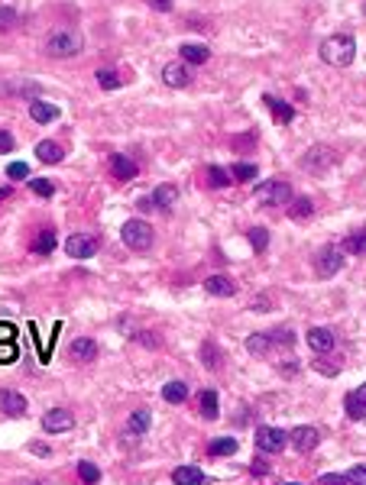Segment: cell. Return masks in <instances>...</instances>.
<instances>
[{
  "mask_svg": "<svg viewBox=\"0 0 366 485\" xmlns=\"http://www.w3.org/2000/svg\"><path fill=\"white\" fill-rule=\"evenodd\" d=\"M356 55V43L350 32H340V36H327L321 43V59L327 65H340V68H347V65L354 62Z\"/></svg>",
  "mask_w": 366,
  "mask_h": 485,
  "instance_id": "cell-1",
  "label": "cell"
},
{
  "mask_svg": "<svg viewBox=\"0 0 366 485\" xmlns=\"http://www.w3.org/2000/svg\"><path fill=\"white\" fill-rule=\"evenodd\" d=\"M81 45H85V39H81L78 32L55 30V32H49V39H45V52L55 55V59H72V55L81 52Z\"/></svg>",
  "mask_w": 366,
  "mask_h": 485,
  "instance_id": "cell-2",
  "label": "cell"
},
{
  "mask_svg": "<svg viewBox=\"0 0 366 485\" xmlns=\"http://www.w3.org/2000/svg\"><path fill=\"white\" fill-rule=\"evenodd\" d=\"M340 269H344V249L337 242H327L314 253V275L318 278H334Z\"/></svg>",
  "mask_w": 366,
  "mask_h": 485,
  "instance_id": "cell-3",
  "label": "cell"
},
{
  "mask_svg": "<svg viewBox=\"0 0 366 485\" xmlns=\"http://www.w3.org/2000/svg\"><path fill=\"white\" fill-rule=\"evenodd\" d=\"M292 200H295V191L285 178H270L259 188V204L263 207H289Z\"/></svg>",
  "mask_w": 366,
  "mask_h": 485,
  "instance_id": "cell-4",
  "label": "cell"
},
{
  "mask_svg": "<svg viewBox=\"0 0 366 485\" xmlns=\"http://www.w3.org/2000/svg\"><path fill=\"white\" fill-rule=\"evenodd\" d=\"M120 236H123V242H127L133 253H146L152 246V240H156V230H152L146 220H127L123 230H120Z\"/></svg>",
  "mask_w": 366,
  "mask_h": 485,
  "instance_id": "cell-5",
  "label": "cell"
},
{
  "mask_svg": "<svg viewBox=\"0 0 366 485\" xmlns=\"http://www.w3.org/2000/svg\"><path fill=\"white\" fill-rule=\"evenodd\" d=\"M334 162H337V152L331 146H314L298 158L302 172H308V175H324V172L334 169Z\"/></svg>",
  "mask_w": 366,
  "mask_h": 485,
  "instance_id": "cell-6",
  "label": "cell"
},
{
  "mask_svg": "<svg viewBox=\"0 0 366 485\" xmlns=\"http://www.w3.org/2000/svg\"><path fill=\"white\" fill-rule=\"evenodd\" d=\"M285 443H289V433L279 431V427H256V446L259 453H279V450H285Z\"/></svg>",
  "mask_w": 366,
  "mask_h": 485,
  "instance_id": "cell-7",
  "label": "cell"
},
{
  "mask_svg": "<svg viewBox=\"0 0 366 485\" xmlns=\"http://www.w3.org/2000/svg\"><path fill=\"white\" fill-rule=\"evenodd\" d=\"M65 253L72 256V259H91L97 253V236H91V233H72L65 240Z\"/></svg>",
  "mask_w": 366,
  "mask_h": 485,
  "instance_id": "cell-8",
  "label": "cell"
},
{
  "mask_svg": "<svg viewBox=\"0 0 366 485\" xmlns=\"http://www.w3.org/2000/svg\"><path fill=\"white\" fill-rule=\"evenodd\" d=\"M305 340H308V347H312L314 356H331V353H337V337L327 327H312Z\"/></svg>",
  "mask_w": 366,
  "mask_h": 485,
  "instance_id": "cell-9",
  "label": "cell"
},
{
  "mask_svg": "<svg viewBox=\"0 0 366 485\" xmlns=\"http://www.w3.org/2000/svg\"><path fill=\"white\" fill-rule=\"evenodd\" d=\"M292 446L298 450V453H312L314 446L321 443V433H318V427H308V424H302V427H295V431L289 433Z\"/></svg>",
  "mask_w": 366,
  "mask_h": 485,
  "instance_id": "cell-10",
  "label": "cell"
},
{
  "mask_svg": "<svg viewBox=\"0 0 366 485\" xmlns=\"http://www.w3.org/2000/svg\"><path fill=\"white\" fill-rule=\"evenodd\" d=\"M75 427V417H72V411H65V408H52V411L43 414V431L49 433H65Z\"/></svg>",
  "mask_w": 366,
  "mask_h": 485,
  "instance_id": "cell-11",
  "label": "cell"
},
{
  "mask_svg": "<svg viewBox=\"0 0 366 485\" xmlns=\"http://www.w3.org/2000/svg\"><path fill=\"white\" fill-rule=\"evenodd\" d=\"M108 172L117 181H130V178H136V175H140V165H136L130 156H120V152H117V156L108 158Z\"/></svg>",
  "mask_w": 366,
  "mask_h": 485,
  "instance_id": "cell-12",
  "label": "cell"
},
{
  "mask_svg": "<svg viewBox=\"0 0 366 485\" xmlns=\"http://www.w3.org/2000/svg\"><path fill=\"white\" fill-rule=\"evenodd\" d=\"M162 81L169 87H188L192 85V68L185 62H169L162 68Z\"/></svg>",
  "mask_w": 366,
  "mask_h": 485,
  "instance_id": "cell-13",
  "label": "cell"
},
{
  "mask_svg": "<svg viewBox=\"0 0 366 485\" xmlns=\"http://www.w3.org/2000/svg\"><path fill=\"white\" fill-rule=\"evenodd\" d=\"M68 356H72V362H94L97 343L91 337H75L72 340V347H68Z\"/></svg>",
  "mask_w": 366,
  "mask_h": 485,
  "instance_id": "cell-14",
  "label": "cell"
},
{
  "mask_svg": "<svg viewBox=\"0 0 366 485\" xmlns=\"http://www.w3.org/2000/svg\"><path fill=\"white\" fill-rule=\"evenodd\" d=\"M0 411L7 414V417H23L26 414V398H23L20 391L3 389L0 391Z\"/></svg>",
  "mask_w": 366,
  "mask_h": 485,
  "instance_id": "cell-15",
  "label": "cell"
},
{
  "mask_svg": "<svg viewBox=\"0 0 366 485\" xmlns=\"http://www.w3.org/2000/svg\"><path fill=\"white\" fill-rule=\"evenodd\" d=\"M150 204H156L159 211H172L175 204H179V188L175 185H159V188L152 191Z\"/></svg>",
  "mask_w": 366,
  "mask_h": 485,
  "instance_id": "cell-16",
  "label": "cell"
},
{
  "mask_svg": "<svg viewBox=\"0 0 366 485\" xmlns=\"http://www.w3.org/2000/svg\"><path fill=\"white\" fill-rule=\"evenodd\" d=\"M347 414H350L354 421H363L366 417V382L347 395Z\"/></svg>",
  "mask_w": 366,
  "mask_h": 485,
  "instance_id": "cell-17",
  "label": "cell"
},
{
  "mask_svg": "<svg viewBox=\"0 0 366 485\" xmlns=\"http://www.w3.org/2000/svg\"><path fill=\"white\" fill-rule=\"evenodd\" d=\"M172 482L175 485H205L207 475L198 466H179V469H172Z\"/></svg>",
  "mask_w": 366,
  "mask_h": 485,
  "instance_id": "cell-18",
  "label": "cell"
},
{
  "mask_svg": "<svg viewBox=\"0 0 366 485\" xmlns=\"http://www.w3.org/2000/svg\"><path fill=\"white\" fill-rule=\"evenodd\" d=\"M36 158L45 162V165H55V162H62L65 158V149L52 139H43V143H36Z\"/></svg>",
  "mask_w": 366,
  "mask_h": 485,
  "instance_id": "cell-19",
  "label": "cell"
},
{
  "mask_svg": "<svg viewBox=\"0 0 366 485\" xmlns=\"http://www.w3.org/2000/svg\"><path fill=\"white\" fill-rule=\"evenodd\" d=\"M205 291L207 295H217V298H230V295H237V285H234L227 275H211L205 282Z\"/></svg>",
  "mask_w": 366,
  "mask_h": 485,
  "instance_id": "cell-20",
  "label": "cell"
},
{
  "mask_svg": "<svg viewBox=\"0 0 366 485\" xmlns=\"http://www.w3.org/2000/svg\"><path fill=\"white\" fill-rule=\"evenodd\" d=\"M179 55H182L185 65H205L207 59H211V49H207V45H198V43H185L182 49H179Z\"/></svg>",
  "mask_w": 366,
  "mask_h": 485,
  "instance_id": "cell-21",
  "label": "cell"
},
{
  "mask_svg": "<svg viewBox=\"0 0 366 485\" xmlns=\"http://www.w3.org/2000/svg\"><path fill=\"white\" fill-rule=\"evenodd\" d=\"M30 116L36 120V123H52V120H59V107L36 97V101L30 104Z\"/></svg>",
  "mask_w": 366,
  "mask_h": 485,
  "instance_id": "cell-22",
  "label": "cell"
},
{
  "mask_svg": "<svg viewBox=\"0 0 366 485\" xmlns=\"http://www.w3.org/2000/svg\"><path fill=\"white\" fill-rule=\"evenodd\" d=\"M270 349H272L270 333H250V337H247V353H250V356L263 359V356H270Z\"/></svg>",
  "mask_w": 366,
  "mask_h": 485,
  "instance_id": "cell-23",
  "label": "cell"
},
{
  "mask_svg": "<svg viewBox=\"0 0 366 485\" xmlns=\"http://www.w3.org/2000/svg\"><path fill=\"white\" fill-rule=\"evenodd\" d=\"M201 362L214 372L224 366V353H221V347H217L214 340H205V343H201Z\"/></svg>",
  "mask_w": 366,
  "mask_h": 485,
  "instance_id": "cell-24",
  "label": "cell"
},
{
  "mask_svg": "<svg viewBox=\"0 0 366 485\" xmlns=\"http://www.w3.org/2000/svg\"><path fill=\"white\" fill-rule=\"evenodd\" d=\"M198 408H201V417L205 421H217V391L214 389H205L201 395H198Z\"/></svg>",
  "mask_w": 366,
  "mask_h": 485,
  "instance_id": "cell-25",
  "label": "cell"
},
{
  "mask_svg": "<svg viewBox=\"0 0 366 485\" xmlns=\"http://www.w3.org/2000/svg\"><path fill=\"white\" fill-rule=\"evenodd\" d=\"M340 249H344V253H354V256H366V227H360V230L350 233Z\"/></svg>",
  "mask_w": 366,
  "mask_h": 485,
  "instance_id": "cell-26",
  "label": "cell"
},
{
  "mask_svg": "<svg viewBox=\"0 0 366 485\" xmlns=\"http://www.w3.org/2000/svg\"><path fill=\"white\" fill-rule=\"evenodd\" d=\"M263 104H270V107H272V116H276L279 123H289L292 116H295V110H292V107L285 104V101H279V97H272V94L263 97Z\"/></svg>",
  "mask_w": 366,
  "mask_h": 485,
  "instance_id": "cell-27",
  "label": "cell"
},
{
  "mask_svg": "<svg viewBox=\"0 0 366 485\" xmlns=\"http://www.w3.org/2000/svg\"><path fill=\"white\" fill-rule=\"evenodd\" d=\"M162 398L169 401V404H185V398H188V389H185V382H165V389H162Z\"/></svg>",
  "mask_w": 366,
  "mask_h": 485,
  "instance_id": "cell-28",
  "label": "cell"
},
{
  "mask_svg": "<svg viewBox=\"0 0 366 485\" xmlns=\"http://www.w3.org/2000/svg\"><path fill=\"white\" fill-rule=\"evenodd\" d=\"M52 246H55V233L52 230H39V233H36V240L30 242V249H32V253H39V256L52 253Z\"/></svg>",
  "mask_w": 366,
  "mask_h": 485,
  "instance_id": "cell-29",
  "label": "cell"
},
{
  "mask_svg": "<svg viewBox=\"0 0 366 485\" xmlns=\"http://www.w3.org/2000/svg\"><path fill=\"white\" fill-rule=\"evenodd\" d=\"M289 217H292V220H298V223H305L308 217H312V200H308V198H295L289 204Z\"/></svg>",
  "mask_w": 366,
  "mask_h": 485,
  "instance_id": "cell-30",
  "label": "cell"
},
{
  "mask_svg": "<svg viewBox=\"0 0 366 485\" xmlns=\"http://www.w3.org/2000/svg\"><path fill=\"white\" fill-rule=\"evenodd\" d=\"M207 453H211V456H230V453H237V440H234V437H217V440H211Z\"/></svg>",
  "mask_w": 366,
  "mask_h": 485,
  "instance_id": "cell-31",
  "label": "cell"
},
{
  "mask_svg": "<svg viewBox=\"0 0 366 485\" xmlns=\"http://www.w3.org/2000/svg\"><path fill=\"white\" fill-rule=\"evenodd\" d=\"M340 362H344V359L337 356V353H331V356H314V369L324 372V375H337Z\"/></svg>",
  "mask_w": 366,
  "mask_h": 485,
  "instance_id": "cell-32",
  "label": "cell"
},
{
  "mask_svg": "<svg viewBox=\"0 0 366 485\" xmlns=\"http://www.w3.org/2000/svg\"><path fill=\"white\" fill-rule=\"evenodd\" d=\"M127 431L130 433H146V431H150V411H146V408H140V411L130 414Z\"/></svg>",
  "mask_w": 366,
  "mask_h": 485,
  "instance_id": "cell-33",
  "label": "cell"
},
{
  "mask_svg": "<svg viewBox=\"0 0 366 485\" xmlns=\"http://www.w3.org/2000/svg\"><path fill=\"white\" fill-rule=\"evenodd\" d=\"M247 240H250V246H253L256 253H263V249L270 246V230H263V227H250Z\"/></svg>",
  "mask_w": 366,
  "mask_h": 485,
  "instance_id": "cell-34",
  "label": "cell"
},
{
  "mask_svg": "<svg viewBox=\"0 0 366 485\" xmlns=\"http://www.w3.org/2000/svg\"><path fill=\"white\" fill-rule=\"evenodd\" d=\"M97 85L104 87V91H117L120 87V74L114 68H97Z\"/></svg>",
  "mask_w": 366,
  "mask_h": 485,
  "instance_id": "cell-35",
  "label": "cell"
},
{
  "mask_svg": "<svg viewBox=\"0 0 366 485\" xmlns=\"http://www.w3.org/2000/svg\"><path fill=\"white\" fill-rule=\"evenodd\" d=\"M78 479L85 485H97L101 482V469L94 463H78Z\"/></svg>",
  "mask_w": 366,
  "mask_h": 485,
  "instance_id": "cell-36",
  "label": "cell"
},
{
  "mask_svg": "<svg viewBox=\"0 0 366 485\" xmlns=\"http://www.w3.org/2000/svg\"><path fill=\"white\" fill-rule=\"evenodd\" d=\"M13 23H17V7L3 3V7H0V36H3V32H10Z\"/></svg>",
  "mask_w": 366,
  "mask_h": 485,
  "instance_id": "cell-37",
  "label": "cell"
},
{
  "mask_svg": "<svg viewBox=\"0 0 366 485\" xmlns=\"http://www.w3.org/2000/svg\"><path fill=\"white\" fill-rule=\"evenodd\" d=\"M30 188L36 191L39 198H52V194H55V181H49V178H32Z\"/></svg>",
  "mask_w": 366,
  "mask_h": 485,
  "instance_id": "cell-38",
  "label": "cell"
},
{
  "mask_svg": "<svg viewBox=\"0 0 366 485\" xmlns=\"http://www.w3.org/2000/svg\"><path fill=\"white\" fill-rule=\"evenodd\" d=\"M347 485H366V466H354L350 473H347Z\"/></svg>",
  "mask_w": 366,
  "mask_h": 485,
  "instance_id": "cell-39",
  "label": "cell"
},
{
  "mask_svg": "<svg viewBox=\"0 0 366 485\" xmlns=\"http://www.w3.org/2000/svg\"><path fill=\"white\" fill-rule=\"evenodd\" d=\"M237 181H250L253 175H256V165H234V172H230Z\"/></svg>",
  "mask_w": 366,
  "mask_h": 485,
  "instance_id": "cell-40",
  "label": "cell"
},
{
  "mask_svg": "<svg viewBox=\"0 0 366 485\" xmlns=\"http://www.w3.org/2000/svg\"><path fill=\"white\" fill-rule=\"evenodd\" d=\"M7 175H10L13 181H20V178H26V175H30V165H26V162H13L10 169H7Z\"/></svg>",
  "mask_w": 366,
  "mask_h": 485,
  "instance_id": "cell-41",
  "label": "cell"
},
{
  "mask_svg": "<svg viewBox=\"0 0 366 485\" xmlns=\"http://www.w3.org/2000/svg\"><path fill=\"white\" fill-rule=\"evenodd\" d=\"M318 485H347V475L327 473V475H321V479H318Z\"/></svg>",
  "mask_w": 366,
  "mask_h": 485,
  "instance_id": "cell-42",
  "label": "cell"
},
{
  "mask_svg": "<svg viewBox=\"0 0 366 485\" xmlns=\"http://www.w3.org/2000/svg\"><path fill=\"white\" fill-rule=\"evenodd\" d=\"M17 146V139H13L10 130H0V152H10V149Z\"/></svg>",
  "mask_w": 366,
  "mask_h": 485,
  "instance_id": "cell-43",
  "label": "cell"
},
{
  "mask_svg": "<svg viewBox=\"0 0 366 485\" xmlns=\"http://www.w3.org/2000/svg\"><path fill=\"white\" fill-rule=\"evenodd\" d=\"M207 181H211L214 188H227V175H224L221 169H211V172H207Z\"/></svg>",
  "mask_w": 366,
  "mask_h": 485,
  "instance_id": "cell-44",
  "label": "cell"
},
{
  "mask_svg": "<svg viewBox=\"0 0 366 485\" xmlns=\"http://www.w3.org/2000/svg\"><path fill=\"white\" fill-rule=\"evenodd\" d=\"M279 372L282 375H295V372H298V362H295V359H285V362H279Z\"/></svg>",
  "mask_w": 366,
  "mask_h": 485,
  "instance_id": "cell-45",
  "label": "cell"
},
{
  "mask_svg": "<svg viewBox=\"0 0 366 485\" xmlns=\"http://www.w3.org/2000/svg\"><path fill=\"white\" fill-rule=\"evenodd\" d=\"M30 450L36 456H49V450H45V443H30Z\"/></svg>",
  "mask_w": 366,
  "mask_h": 485,
  "instance_id": "cell-46",
  "label": "cell"
},
{
  "mask_svg": "<svg viewBox=\"0 0 366 485\" xmlns=\"http://www.w3.org/2000/svg\"><path fill=\"white\" fill-rule=\"evenodd\" d=\"M13 356H17V349H13V347H0V359H7V362H10Z\"/></svg>",
  "mask_w": 366,
  "mask_h": 485,
  "instance_id": "cell-47",
  "label": "cell"
},
{
  "mask_svg": "<svg viewBox=\"0 0 366 485\" xmlns=\"http://www.w3.org/2000/svg\"><path fill=\"white\" fill-rule=\"evenodd\" d=\"M266 473H270V466L256 460V463H253V475H266Z\"/></svg>",
  "mask_w": 366,
  "mask_h": 485,
  "instance_id": "cell-48",
  "label": "cell"
},
{
  "mask_svg": "<svg viewBox=\"0 0 366 485\" xmlns=\"http://www.w3.org/2000/svg\"><path fill=\"white\" fill-rule=\"evenodd\" d=\"M150 7H152V10H162V13L172 10V3H169V0H162V3H150Z\"/></svg>",
  "mask_w": 366,
  "mask_h": 485,
  "instance_id": "cell-49",
  "label": "cell"
},
{
  "mask_svg": "<svg viewBox=\"0 0 366 485\" xmlns=\"http://www.w3.org/2000/svg\"><path fill=\"white\" fill-rule=\"evenodd\" d=\"M10 194H13V188H0V200H3V198H10Z\"/></svg>",
  "mask_w": 366,
  "mask_h": 485,
  "instance_id": "cell-50",
  "label": "cell"
},
{
  "mask_svg": "<svg viewBox=\"0 0 366 485\" xmlns=\"http://www.w3.org/2000/svg\"><path fill=\"white\" fill-rule=\"evenodd\" d=\"M23 485H45V482H23Z\"/></svg>",
  "mask_w": 366,
  "mask_h": 485,
  "instance_id": "cell-51",
  "label": "cell"
},
{
  "mask_svg": "<svg viewBox=\"0 0 366 485\" xmlns=\"http://www.w3.org/2000/svg\"><path fill=\"white\" fill-rule=\"evenodd\" d=\"M285 485H289V482H285Z\"/></svg>",
  "mask_w": 366,
  "mask_h": 485,
  "instance_id": "cell-52",
  "label": "cell"
}]
</instances>
